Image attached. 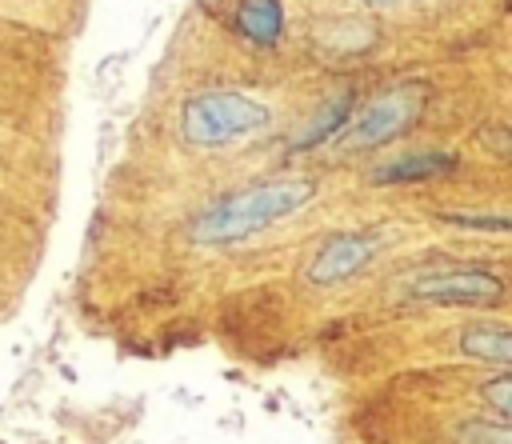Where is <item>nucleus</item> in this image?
<instances>
[{"mask_svg":"<svg viewBox=\"0 0 512 444\" xmlns=\"http://www.w3.org/2000/svg\"><path fill=\"white\" fill-rule=\"evenodd\" d=\"M480 396H484V404H492L500 416L512 420V376H492V380H484Z\"/></svg>","mask_w":512,"mask_h":444,"instance_id":"nucleus-11","label":"nucleus"},{"mask_svg":"<svg viewBox=\"0 0 512 444\" xmlns=\"http://www.w3.org/2000/svg\"><path fill=\"white\" fill-rule=\"evenodd\" d=\"M360 4H368V8H392V4H400V0H360Z\"/></svg>","mask_w":512,"mask_h":444,"instance_id":"nucleus-12","label":"nucleus"},{"mask_svg":"<svg viewBox=\"0 0 512 444\" xmlns=\"http://www.w3.org/2000/svg\"><path fill=\"white\" fill-rule=\"evenodd\" d=\"M264 124H268V108L248 92H232V88L196 92L180 108V136L192 148H224L232 140L260 132Z\"/></svg>","mask_w":512,"mask_h":444,"instance_id":"nucleus-2","label":"nucleus"},{"mask_svg":"<svg viewBox=\"0 0 512 444\" xmlns=\"http://www.w3.org/2000/svg\"><path fill=\"white\" fill-rule=\"evenodd\" d=\"M456 168V156L448 152H408L384 168L372 172L376 184H420V180H432V176H444Z\"/></svg>","mask_w":512,"mask_h":444,"instance_id":"nucleus-7","label":"nucleus"},{"mask_svg":"<svg viewBox=\"0 0 512 444\" xmlns=\"http://www.w3.org/2000/svg\"><path fill=\"white\" fill-rule=\"evenodd\" d=\"M352 92H340V96H332V100H324V108L312 116V124L292 140V148H316V144H324V140H336L340 136V128L348 124V112H352Z\"/></svg>","mask_w":512,"mask_h":444,"instance_id":"nucleus-9","label":"nucleus"},{"mask_svg":"<svg viewBox=\"0 0 512 444\" xmlns=\"http://www.w3.org/2000/svg\"><path fill=\"white\" fill-rule=\"evenodd\" d=\"M236 32L256 48H272L284 36V4L280 0H240Z\"/></svg>","mask_w":512,"mask_h":444,"instance_id":"nucleus-6","label":"nucleus"},{"mask_svg":"<svg viewBox=\"0 0 512 444\" xmlns=\"http://www.w3.org/2000/svg\"><path fill=\"white\" fill-rule=\"evenodd\" d=\"M376 248H380V240L372 232H336L316 248L312 264L304 268V280L316 288L344 284L348 276H356L364 264L376 260Z\"/></svg>","mask_w":512,"mask_h":444,"instance_id":"nucleus-5","label":"nucleus"},{"mask_svg":"<svg viewBox=\"0 0 512 444\" xmlns=\"http://www.w3.org/2000/svg\"><path fill=\"white\" fill-rule=\"evenodd\" d=\"M404 300L420 304H460V308H484L504 296V280L492 268H432L404 284Z\"/></svg>","mask_w":512,"mask_h":444,"instance_id":"nucleus-4","label":"nucleus"},{"mask_svg":"<svg viewBox=\"0 0 512 444\" xmlns=\"http://www.w3.org/2000/svg\"><path fill=\"white\" fill-rule=\"evenodd\" d=\"M460 444H512V428L492 420H468L460 428Z\"/></svg>","mask_w":512,"mask_h":444,"instance_id":"nucleus-10","label":"nucleus"},{"mask_svg":"<svg viewBox=\"0 0 512 444\" xmlns=\"http://www.w3.org/2000/svg\"><path fill=\"white\" fill-rule=\"evenodd\" d=\"M460 352L488 360V364H504L512 368V328H496V324H468L460 332Z\"/></svg>","mask_w":512,"mask_h":444,"instance_id":"nucleus-8","label":"nucleus"},{"mask_svg":"<svg viewBox=\"0 0 512 444\" xmlns=\"http://www.w3.org/2000/svg\"><path fill=\"white\" fill-rule=\"evenodd\" d=\"M424 108V92L416 84H400V88H384L376 100H368L360 108L356 120H348L340 128V136L332 140L336 152L352 156V152H364V148H380L388 140H396L400 132H408L416 124Z\"/></svg>","mask_w":512,"mask_h":444,"instance_id":"nucleus-3","label":"nucleus"},{"mask_svg":"<svg viewBox=\"0 0 512 444\" xmlns=\"http://www.w3.org/2000/svg\"><path fill=\"white\" fill-rule=\"evenodd\" d=\"M312 196H316V180H308V176L260 180L252 188L228 192L216 204H208L188 224V236H192V244H208V248L240 244V240H252L256 232L280 224L284 216L300 212L304 204H312Z\"/></svg>","mask_w":512,"mask_h":444,"instance_id":"nucleus-1","label":"nucleus"}]
</instances>
